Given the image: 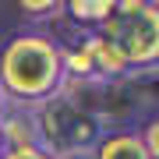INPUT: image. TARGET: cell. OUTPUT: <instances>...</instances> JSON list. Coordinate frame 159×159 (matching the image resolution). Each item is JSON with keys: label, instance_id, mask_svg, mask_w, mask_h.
<instances>
[{"label": "cell", "instance_id": "cell-1", "mask_svg": "<svg viewBox=\"0 0 159 159\" xmlns=\"http://www.w3.org/2000/svg\"><path fill=\"white\" fill-rule=\"evenodd\" d=\"M67 89L64 46L46 32H18L0 50V96L4 102L35 110Z\"/></svg>", "mask_w": 159, "mask_h": 159}, {"label": "cell", "instance_id": "cell-11", "mask_svg": "<svg viewBox=\"0 0 159 159\" xmlns=\"http://www.w3.org/2000/svg\"><path fill=\"white\" fill-rule=\"evenodd\" d=\"M0 102H4V96H0Z\"/></svg>", "mask_w": 159, "mask_h": 159}, {"label": "cell", "instance_id": "cell-2", "mask_svg": "<svg viewBox=\"0 0 159 159\" xmlns=\"http://www.w3.org/2000/svg\"><path fill=\"white\" fill-rule=\"evenodd\" d=\"M32 131L50 156H64V152H92L99 145V138L106 134L102 117L96 110H89L85 102L60 96L43 102L32 110Z\"/></svg>", "mask_w": 159, "mask_h": 159}, {"label": "cell", "instance_id": "cell-5", "mask_svg": "<svg viewBox=\"0 0 159 159\" xmlns=\"http://www.w3.org/2000/svg\"><path fill=\"white\" fill-rule=\"evenodd\" d=\"M92 156L96 159H156L145 148L142 134H134V131H106L99 138V145L92 148Z\"/></svg>", "mask_w": 159, "mask_h": 159}, {"label": "cell", "instance_id": "cell-7", "mask_svg": "<svg viewBox=\"0 0 159 159\" xmlns=\"http://www.w3.org/2000/svg\"><path fill=\"white\" fill-rule=\"evenodd\" d=\"M0 159H53V156L46 152L39 142H29V145H11Z\"/></svg>", "mask_w": 159, "mask_h": 159}, {"label": "cell", "instance_id": "cell-6", "mask_svg": "<svg viewBox=\"0 0 159 159\" xmlns=\"http://www.w3.org/2000/svg\"><path fill=\"white\" fill-rule=\"evenodd\" d=\"M64 11L78 25H89V32H92V29H102L117 14V4L113 0H71V4H64Z\"/></svg>", "mask_w": 159, "mask_h": 159}, {"label": "cell", "instance_id": "cell-10", "mask_svg": "<svg viewBox=\"0 0 159 159\" xmlns=\"http://www.w3.org/2000/svg\"><path fill=\"white\" fill-rule=\"evenodd\" d=\"M7 152V138H4V131H0V156Z\"/></svg>", "mask_w": 159, "mask_h": 159}, {"label": "cell", "instance_id": "cell-9", "mask_svg": "<svg viewBox=\"0 0 159 159\" xmlns=\"http://www.w3.org/2000/svg\"><path fill=\"white\" fill-rule=\"evenodd\" d=\"M53 159H96L92 152H64V156H53Z\"/></svg>", "mask_w": 159, "mask_h": 159}, {"label": "cell", "instance_id": "cell-4", "mask_svg": "<svg viewBox=\"0 0 159 159\" xmlns=\"http://www.w3.org/2000/svg\"><path fill=\"white\" fill-rule=\"evenodd\" d=\"M64 71H67V78H78V81H113L127 67L120 60L117 46L110 43V35L92 29L78 35L71 46H64Z\"/></svg>", "mask_w": 159, "mask_h": 159}, {"label": "cell", "instance_id": "cell-3", "mask_svg": "<svg viewBox=\"0 0 159 159\" xmlns=\"http://www.w3.org/2000/svg\"><path fill=\"white\" fill-rule=\"evenodd\" d=\"M99 32L110 35L124 67H156L159 60V14L156 4H117V14Z\"/></svg>", "mask_w": 159, "mask_h": 159}, {"label": "cell", "instance_id": "cell-8", "mask_svg": "<svg viewBox=\"0 0 159 159\" xmlns=\"http://www.w3.org/2000/svg\"><path fill=\"white\" fill-rule=\"evenodd\" d=\"M21 11L29 14V18H46V14H57V11H64V4H57V0H39V4L25 0V4H21Z\"/></svg>", "mask_w": 159, "mask_h": 159}]
</instances>
